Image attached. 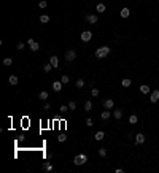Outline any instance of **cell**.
<instances>
[{"mask_svg":"<svg viewBox=\"0 0 159 173\" xmlns=\"http://www.w3.org/2000/svg\"><path fill=\"white\" fill-rule=\"evenodd\" d=\"M110 46H100V48H97L96 49V57L97 59H104V57H107V56L110 54Z\"/></svg>","mask_w":159,"mask_h":173,"instance_id":"cell-1","label":"cell"},{"mask_svg":"<svg viewBox=\"0 0 159 173\" xmlns=\"http://www.w3.org/2000/svg\"><path fill=\"white\" fill-rule=\"evenodd\" d=\"M86 162H88V156L86 154H76L73 157V164L75 165H84Z\"/></svg>","mask_w":159,"mask_h":173,"instance_id":"cell-2","label":"cell"},{"mask_svg":"<svg viewBox=\"0 0 159 173\" xmlns=\"http://www.w3.org/2000/svg\"><path fill=\"white\" fill-rule=\"evenodd\" d=\"M80 38H81V41H84V43L91 41L92 40V32H91V30H84V32H81Z\"/></svg>","mask_w":159,"mask_h":173,"instance_id":"cell-3","label":"cell"},{"mask_svg":"<svg viewBox=\"0 0 159 173\" xmlns=\"http://www.w3.org/2000/svg\"><path fill=\"white\" fill-rule=\"evenodd\" d=\"M75 59H76V51H75V49L65 51V60H67V62H73Z\"/></svg>","mask_w":159,"mask_h":173,"instance_id":"cell-4","label":"cell"},{"mask_svg":"<svg viewBox=\"0 0 159 173\" xmlns=\"http://www.w3.org/2000/svg\"><path fill=\"white\" fill-rule=\"evenodd\" d=\"M27 45H29V48H30V51H33V53H37V51L40 49V45H38L37 41H33V38H29Z\"/></svg>","mask_w":159,"mask_h":173,"instance_id":"cell-5","label":"cell"},{"mask_svg":"<svg viewBox=\"0 0 159 173\" xmlns=\"http://www.w3.org/2000/svg\"><path fill=\"white\" fill-rule=\"evenodd\" d=\"M84 19H86V22H89V24H97L99 16H97V14H86Z\"/></svg>","mask_w":159,"mask_h":173,"instance_id":"cell-6","label":"cell"},{"mask_svg":"<svg viewBox=\"0 0 159 173\" xmlns=\"http://www.w3.org/2000/svg\"><path fill=\"white\" fill-rule=\"evenodd\" d=\"M150 102H151V103L159 102V90H158V89L151 90V94H150Z\"/></svg>","mask_w":159,"mask_h":173,"instance_id":"cell-7","label":"cell"},{"mask_svg":"<svg viewBox=\"0 0 159 173\" xmlns=\"http://www.w3.org/2000/svg\"><path fill=\"white\" fill-rule=\"evenodd\" d=\"M62 86H64L62 81H54V83H53V90H54V92H61Z\"/></svg>","mask_w":159,"mask_h":173,"instance_id":"cell-8","label":"cell"},{"mask_svg":"<svg viewBox=\"0 0 159 173\" xmlns=\"http://www.w3.org/2000/svg\"><path fill=\"white\" fill-rule=\"evenodd\" d=\"M113 106H115V102L111 100V98H107V100H104V108H105V110H111Z\"/></svg>","mask_w":159,"mask_h":173,"instance_id":"cell-9","label":"cell"},{"mask_svg":"<svg viewBox=\"0 0 159 173\" xmlns=\"http://www.w3.org/2000/svg\"><path fill=\"white\" fill-rule=\"evenodd\" d=\"M145 143V135L143 133H137L135 135V145H143Z\"/></svg>","mask_w":159,"mask_h":173,"instance_id":"cell-10","label":"cell"},{"mask_svg":"<svg viewBox=\"0 0 159 173\" xmlns=\"http://www.w3.org/2000/svg\"><path fill=\"white\" fill-rule=\"evenodd\" d=\"M119 16H121V18H129V16H131V10H129V8H123L121 11H119Z\"/></svg>","mask_w":159,"mask_h":173,"instance_id":"cell-11","label":"cell"},{"mask_svg":"<svg viewBox=\"0 0 159 173\" xmlns=\"http://www.w3.org/2000/svg\"><path fill=\"white\" fill-rule=\"evenodd\" d=\"M110 116H113V114H111V111H110V110H104V111H102V113H100V118L104 119V121L110 119Z\"/></svg>","mask_w":159,"mask_h":173,"instance_id":"cell-12","label":"cell"},{"mask_svg":"<svg viewBox=\"0 0 159 173\" xmlns=\"http://www.w3.org/2000/svg\"><path fill=\"white\" fill-rule=\"evenodd\" d=\"M49 62H51V65H53L54 68H57V67H59V59H57V56H51Z\"/></svg>","mask_w":159,"mask_h":173,"instance_id":"cell-13","label":"cell"},{"mask_svg":"<svg viewBox=\"0 0 159 173\" xmlns=\"http://www.w3.org/2000/svg\"><path fill=\"white\" fill-rule=\"evenodd\" d=\"M18 76H16V75H10V78H8V83H10L11 86H16V84H18Z\"/></svg>","mask_w":159,"mask_h":173,"instance_id":"cell-14","label":"cell"},{"mask_svg":"<svg viewBox=\"0 0 159 173\" xmlns=\"http://www.w3.org/2000/svg\"><path fill=\"white\" fill-rule=\"evenodd\" d=\"M105 10H107L105 3H97V5H96V11L97 13H105Z\"/></svg>","mask_w":159,"mask_h":173,"instance_id":"cell-15","label":"cell"},{"mask_svg":"<svg viewBox=\"0 0 159 173\" xmlns=\"http://www.w3.org/2000/svg\"><path fill=\"white\" fill-rule=\"evenodd\" d=\"M113 118H115V119H121V118H123V110L116 108V110L113 111Z\"/></svg>","mask_w":159,"mask_h":173,"instance_id":"cell-16","label":"cell"},{"mask_svg":"<svg viewBox=\"0 0 159 173\" xmlns=\"http://www.w3.org/2000/svg\"><path fill=\"white\" fill-rule=\"evenodd\" d=\"M94 138H96L97 141H102V140H104V138H105V133L102 132V130H99V132L96 133V135H94Z\"/></svg>","mask_w":159,"mask_h":173,"instance_id":"cell-17","label":"cell"},{"mask_svg":"<svg viewBox=\"0 0 159 173\" xmlns=\"http://www.w3.org/2000/svg\"><path fill=\"white\" fill-rule=\"evenodd\" d=\"M140 92L142 94H150V86L148 84H142L140 86Z\"/></svg>","mask_w":159,"mask_h":173,"instance_id":"cell-18","label":"cell"},{"mask_svg":"<svg viewBox=\"0 0 159 173\" xmlns=\"http://www.w3.org/2000/svg\"><path fill=\"white\" fill-rule=\"evenodd\" d=\"M129 122H131V124H137V122H139V116H137V114H131V116H129Z\"/></svg>","mask_w":159,"mask_h":173,"instance_id":"cell-19","label":"cell"},{"mask_svg":"<svg viewBox=\"0 0 159 173\" xmlns=\"http://www.w3.org/2000/svg\"><path fill=\"white\" fill-rule=\"evenodd\" d=\"M91 110H92V102L86 100V102H84V111L88 113V111H91Z\"/></svg>","mask_w":159,"mask_h":173,"instance_id":"cell-20","label":"cell"},{"mask_svg":"<svg viewBox=\"0 0 159 173\" xmlns=\"http://www.w3.org/2000/svg\"><path fill=\"white\" fill-rule=\"evenodd\" d=\"M131 84H132V81L129 80V78H124V80L121 81V86H123V87H129Z\"/></svg>","mask_w":159,"mask_h":173,"instance_id":"cell-21","label":"cell"},{"mask_svg":"<svg viewBox=\"0 0 159 173\" xmlns=\"http://www.w3.org/2000/svg\"><path fill=\"white\" fill-rule=\"evenodd\" d=\"M53 68H54V67H53V65H51V62H46V64H45V65H43V70H45L46 73H49L51 70H53Z\"/></svg>","mask_w":159,"mask_h":173,"instance_id":"cell-22","label":"cell"},{"mask_svg":"<svg viewBox=\"0 0 159 173\" xmlns=\"http://www.w3.org/2000/svg\"><path fill=\"white\" fill-rule=\"evenodd\" d=\"M38 98H40V100H48V92H46V90H41V92L38 94Z\"/></svg>","mask_w":159,"mask_h":173,"instance_id":"cell-23","label":"cell"},{"mask_svg":"<svg viewBox=\"0 0 159 173\" xmlns=\"http://www.w3.org/2000/svg\"><path fill=\"white\" fill-rule=\"evenodd\" d=\"M40 22H41V24L49 22V16H48V14H41V16H40Z\"/></svg>","mask_w":159,"mask_h":173,"instance_id":"cell-24","label":"cell"},{"mask_svg":"<svg viewBox=\"0 0 159 173\" xmlns=\"http://www.w3.org/2000/svg\"><path fill=\"white\" fill-rule=\"evenodd\" d=\"M3 65H5V67H11V65H13V59H11V57L3 59Z\"/></svg>","mask_w":159,"mask_h":173,"instance_id":"cell-25","label":"cell"},{"mask_svg":"<svg viewBox=\"0 0 159 173\" xmlns=\"http://www.w3.org/2000/svg\"><path fill=\"white\" fill-rule=\"evenodd\" d=\"M83 86H84V80H83V78H78V80H76V87L81 89Z\"/></svg>","mask_w":159,"mask_h":173,"instance_id":"cell-26","label":"cell"},{"mask_svg":"<svg viewBox=\"0 0 159 173\" xmlns=\"http://www.w3.org/2000/svg\"><path fill=\"white\" fill-rule=\"evenodd\" d=\"M53 165H51V164H45V165H43V170H45V172H51V170H53Z\"/></svg>","mask_w":159,"mask_h":173,"instance_id":"cell-27","label":"cell"},{"mask_svg":"<svg viewBox=\"0 0 159 173\" xmlns=\"http://www.w3.org/2000/svg\"><path fill=\"white\" fill-rule=\"evenodd\" d=\"M57 140L61 141V143H64V141H67V135H65V133H61V135L57 137Z\"/></svg>","mask_w":159,"mask_h":173,"instance_id":"cell-28","label":"cell"},{"mask_svg":"<svg viewBox=\"0 0 159 173\" xmlns=\"http://www.w3.org/2000/svg\"><path fill=\"white\" fill-rule=\"evenodd\" d=\"M38 6L40 8H46L48 6V2H46V0H40V2H38Z\"/></svg>","mask_w":159,"mask_h":173,"instance_id":"cell-29","label":"cell"},{"mask_svg":"<svg viewBox=\"0 0 159 173\" xmlns=\"http://www.w3.org/2000/svg\"><path fill=\"white\" fill-rule=\"evenodd\" d=\"M99 156H100V157H105V156H107V149L105 148H100V149H99Z\"/></svg>","mask_w":159,"mask_h":173,"instance_id":"cell-30","label":"cell"},{"mask_svg":"<svg viewBox=\"0 0 159 173\" xmlns=\"http://www.w3.org/2000/svg\"><path fill=\"white\" fill-rule=\"evenodd\" d=\"M61 81H62V83H64V84H67V83H68V81H70V78H68L67 75H64V76H61Z\"/></svg>","mask_w":159,"mask_h":173,"instance_id":"cell-31","label":"cell"},{"mask_svg":"<svg viewBox=\"0 0 159 173\" xmlns=\"http://www.w3.org/2000/svg\"><path fill=\"white\" fill-rule=\"evenodd\" d=\"M91 95H92V97H99V89L94 87V89L91 90Z\"/></svg>","mask_w":159,"mask_h":173,"instance_id":"cell-32","label":"cell"},{"mask_svg":"<svg viewBox=\"0 0 159 173\" xmlns=\"http://www.w3.org/2000/svg\"><path fill=\"white\" fill-rule=\"evenodd\" d=\"M68 108H70V110H75V108H76V103H75L73 100H72V102H68Z\"/></svg>","mask_w":159,"mask_h":173,"instance_id":"cell-33","label":"cell"},{"mask_svg":"<svg viewBox=\"0 0 159 173\" xmlns=\"http://www.w3.org/2000/svg\"><path fill=\"white\" fill-rule=\"evenodd\" d=\"M16 48H18L19 51H22V49H24V43H22V41H19V43H18V46H16Z\"/></svg>","mask_w":159,"mask_h":173,"instance_id":"cell-34","label":"cell"},{"mask_svg":"<svg viewBox=\"0 0 159 173\" xmlns=\"http://www.w3.org/2000/svg\"><path fill=\"white\" fill-rule=\"evenodd\" d=\"M92 124H94V121H92L91 118H88V119H86V125H89V127H91Z\"/></svg>","mask_w":159,"mask_h":173,"instance_id":"cell-35","label":"cell"},{"mask_svg":"<svg viewBox=\"0 0 159 173\" xmlns=\"http://www.w3.org/2000/svg\"><path fill=\"white\" fill-rule=\"evenodd\" d=\"M67 110H68L67 105H61V111H62V113H67Z\"/></svg>","mask_w":159,"mask_h":173,"instance_id":"cell-36","label":"cell"},{"mask_svg":"<svg viewBox=\"0 0 159 173\" xmlns=\"http://www.w3.org/2000/svg\"><path fill=\"white\" fill-rule=\"evenodd\" d=\"M43 108H45V110H46V111H48V110H49V108H51V105H49V103H45V106H43Z\"/></svg>","mask_w":159,"mask_h":173,"instance_id":"cell-37","label":"cell"}]
</instances>
